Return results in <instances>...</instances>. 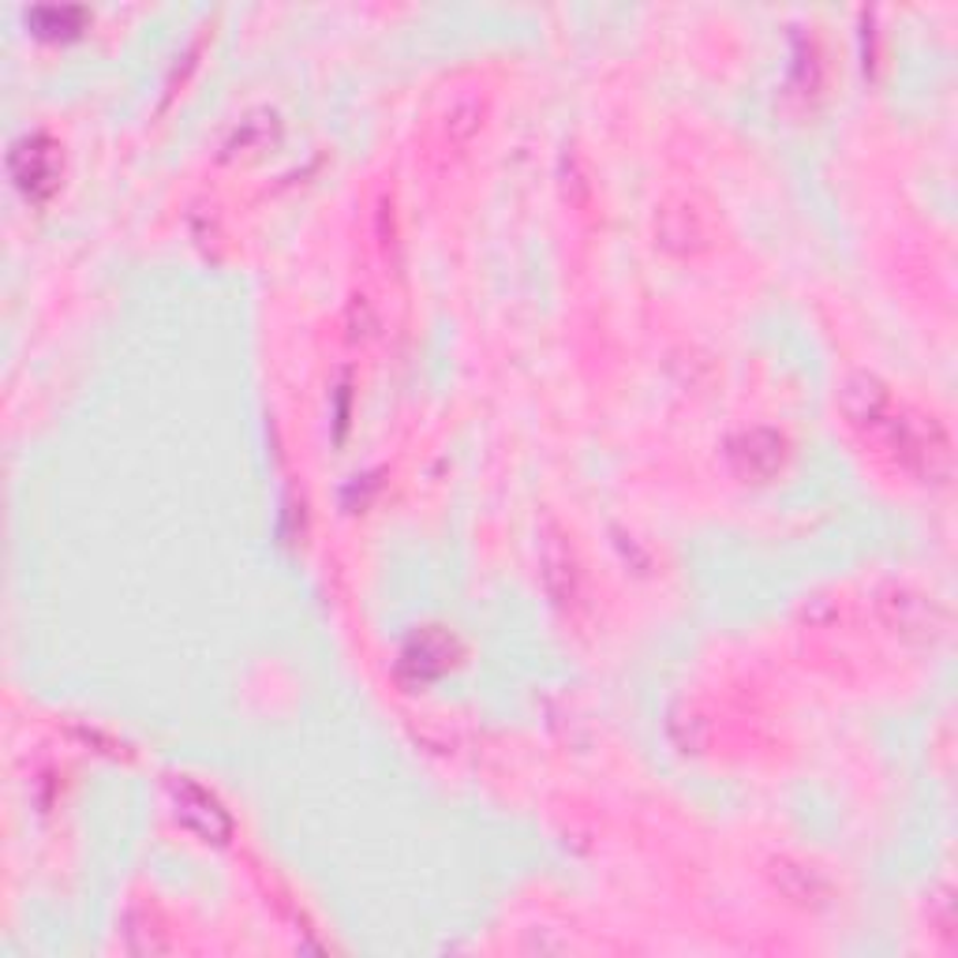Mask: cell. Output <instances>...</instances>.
<instances>
[{
  "label": "cell",
  "instance_id": "1",
  "mask_svg": "<svg viewBox=\"0 0 958 958\" xmlns=\"http://www.w3.org/2000/svg\"><path fill=\"white\" fill-rule=\"evenodd\" d=\"M188 809H196L202 817V824H199L202 835L218 839V835H225V831H229V820H225V812L218 809V801L210 798V793H202L199 787H191V782H180V787H177V812H188Z\"/></svg>",
  "mask_w": 958,
  "mask_h": 958
},
{
  "label": "cell",
  "instance_id": "2",
  "mask_svg": "<svg viewBox=\"0 0 958 958\" xmlns=\"http://www.w3.org/2000/svg\"><path fill=\"white\" fill-rule=\"evenodd\" d=\"M12 172L23 188H34V183L50 180L53 177V154L38 147V139H23L19 147L12 150Z\"/></svg>",
  "mask_w": 958,
  "mask_h": 958
}]
</instances>
